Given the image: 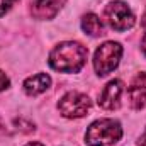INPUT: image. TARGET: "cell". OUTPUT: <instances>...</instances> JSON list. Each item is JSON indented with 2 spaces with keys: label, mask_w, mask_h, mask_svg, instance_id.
Returning <instances> with one entry per match:
<instances>
[{
  "label": "cell",
  "mask_w": 146,
  "mask_h": 146,
  "mask_svg": "<svg viewBox=\"0 0 146 146\" xmlns=\"http://www.w3.org/2000/svg\"><path fill=\"white\" fill-rule=\"evenodd\" d=\"M14 124H15V126H22L21 131H24V133H31V131H34V124L26 122V121H22V119H15Z\"/></svg>",
  "instance_id": "8fae6325"
},
{
  "label": "cell",
  "mask_w": 146,
  "mask_h": 146,
  "mask_svg": "<svg viewBox=\"0 0 146 146\" xmlns=\"http://www.w3.org/2000/svg\"><path fill=\"white\" fill-rule=\"evenodd\" d=\"M122 90L124 88H122V82L121 80H112V82H109L104 87L102 94L99 95V106L106 110L117 109L119 104H121V94H122Z\"/></svg>",
  "instance_id": "8992f818"
},
{
  "label": "cell",
  "mask_w": 146,
  "mask_h": 146,
  "mask_svg": "<svg viewBox=\"0 0 146 146\" xmlns=\"http://www.w3.org/2000/svg\"><path fill=\"white\" fill-rule=\"evenodd\" d=\"M141 24H143V27H146V12H145V15H143V21H141Z\"/></svg>",
  "instance_id": "e0dca14e"
},
{
  "label": "cell",
  "mask_w": 146,
  "mask_h": 146,
  "mask_svg": "<svg viewBox=\"0 0 146 146\" xmlns=\"http://www.w3.org/2000/svg\"><path fill=\"white\" fill-rule=\"evenodd\" d=\"M66 0H33L31 2V14L34 19H53Z\"/></svg>",
  "instance_id": "52a82bcc"
},
{
  "label": "cell",
  "mask_w": 146,
  "mask_h": 146,
  "mask_svg": "<svg viewBox=\"0 0 146 146\" xmlns=\"http://www.w3.org/2000/svg\"><path fill=\"white\" fill-rule=\"evenodd\" d=\"M141 46H143V51H145V54H146V34H145V37H143V42H141Z\"/></svg>",
  "instance_id": "9a60e30c"
},
{
  "label": "cell",
  "mask_w": 146,
  "mask_h": 146,
  "mask_svg": "<svg viewBox=\"0 0 146 146\" xmlns=\"http://www.w3.org/2000/svg\"><path fill=\"white\" fill-rule=\"evenodd\" d=\"M138 145H139V146H146V131L143 133V134H141V138H139Z\"/></svg>",
  "instance_id": "5bb4252c"
},
{
  "label": "cell",
  "mask_w": 146,
  "mask_h": 146,
  "mask_svg": "<svg viewBox=\"0 0 146 146\" xmlns=\"http://www.w3.org/2000/svg\"><path fill=\"white\" fill-rule=\"evenodd\" d=\"M122 136V127L114 119H99L92 122L85 133V141L90 146H110Z\"/></svg>",
  "instance_id": "7a4b0ae2"
},
{
  "label": "cell",
  "mask_w": 146,
  "mask_h": 146,
  "mask_svg": "<svg viewBox=\"0 0 146 146\" xmlns=\"http://www.w3.org/2000/svg\"><path fill=\"white\" fill-rule=\"evenodd\" d=\"M90 106H92L90 99L80 92H68L58 102L60 112L68 119H78V117L87 115V112L90 110Z\"/></svg>",
  "instance_id": "5b68a950"
},
{
  "label": "cell",
  "mask_w": 146,
  "mask_h": 146,
  "mask_svg": "<svg viewBox=\"0 0 146 146\" xmlns=\"http://www.w3.org/2000/svg\"><path fill=\"white\" fill-rule=\"evenodd\" d=\"M9 83H10V82H9V76L0 70V92H2V90H5V88L9 87Z\"/></svg>",
  "instance_id": "4fadbf2b"
},
{
  "label": "cell",
  "mask_w": 146,
  "mask_h": 146,
  "mask_svg": "<svg viewBox=\"0 0 146 146\" xmlns=\"http://www.w3.org/2000/svg\"><path fill=\"white\" fill-rule=\"evenodd\" d=\"M82 29L85 31V34L92 37L102 36L104 34V26H102V21L95 15V14H85L83 19H82Z\"/></svg>",
  "instance_id": "30bf717a"
},
{
  "label": "cell",
  "mask_w": 146,
  "mask_h": 146,
  "mask_svg": "<svg viewBox=\"0 0 146 146\" xmlns=\"http://www.w3.org/2000/svg\"><path fill=\"white\" fill-rule=\"evenodd\" d=\"M88 49L80 42L66 41L58 44L49 54V65L56 72L61 73H76L87 61Z\"/></svg>",
  "instance_id": "6da1fadb"
},
{
  "label": "cell",
  "mask_w": 146,
  "mask_h": 146,
  "mask_svg": "<svg viewBox=\"0 0 146 146\" xmlns=\"http://www.w3.org/2000/svg\"><path fill=\"white\" fill-rule=\"evenodd\" d=\"M121 56H122V46L119 42H106L102 44L97 51H95V56H94V68L95 72L99 73L100 76H106L110 72H114L121 61Z\"/></svg>",
  "instance_id": "3957f363"
},
{
  "label": "cell",
  "mask_w": 146,
  "mask_h": 146,
  "mask_svg": "<svg viewBox=\"0 0 146 146\" xmlns=\"http://www.w3.org/2000/svg\"><path fill=\"white\" fill-rule=\"evenodd\" d=\"M51 85V78L46 73H37L34 76H29L24 82V92L27 95H39L42 92L48 90V87Z\"/></svg>",
  "instance_id": "9c48e42d"
},
{
  "label": "cell",
  "mask_w": 146,
  "mask_h": 146,
  "mask_svg": "<svg viewBox=\"0 0 146 146\" xmlns=\"http://www.w3.org/2000/svg\"><path fill=\"white\" fill-rule=\"evenodd\" d=\"M104 15L114 31H127L136 22V17H134L133 10L127 7V3L119 2V0L110 2L104 10Z\"/></svg>",
  "instance_id": "277c9868"
},
{
  "label": "cell",
  "mask_w": 146,
  "mask_h": 146,
  "mask_svg": "<svg viewBox=\"0 0 146 146\" xmlns=\"http://www.w3.org/2000/svg\"><path fill=\"white\" fill-rule=\"evenodd\" d=\"M129 104L133 109H143L146 106V73H138L129 85Z\"/></svg>",
  "instance_id": "ba28073f"
},
{
  "label": "cell",
  "mask_w": 146,
  "mask_h": 146,
  "mask_svg": "<svg viewBox=\"0 0 146 146\" xmlns=\"http://www.w3.org/2000/svg\"><path fill=\"white\" fill-rule=\"evenodd\" d=\"M17 0H0V15H3L7 10H10V7L15 3Z\"/></svg>",
  "instance_id": "7c38bea8"
},
{
  "label": "cell",
  "mask_w": 146,
  "mask_h": 146,
  "mask_svg": "<svg viewBox=\"0 0 146 146\" xmlns=\"http://www.w3.org/2000/svg\"><path fill=\"white\" fill-rule=\"evenodd\" d=\"M26 146H44V145H41V143H27Z\"/></svg>",
  "instance_id": "2e32d148"
}]
</instances>
